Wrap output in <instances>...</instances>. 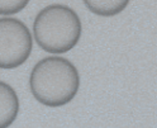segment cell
I'll list each match as a JSON object with an SVG mask.
<instances>
[{
    "instance_id": "6da1fadb",
    "label": "cell",
    "mask_w": 157,
    "mask_h": 128,
    "mask_svg": "<svg viewBox=\"0 0 157 128\" xmlns=\"http://www.w3.org/2000/svg\"><path fill=\"white\" fill-rule=\"evenodd\" d=\"M29 87L34 99L51 108L66 105L76 96L80 75L67 58L48 56L38 61L31 71Z\"/></svg>"
},
{
    "instance_id": "7a4b0ae2",
    "label": "cell",
    "mask_w": 157,
    "mask_h": 128,
    "mask_svg": "<svg viewBox=\"0 0 157 128\" xmlns=\"http://www.w3.org/2000/svg\"><path fill=\"white\" fill-rule=\"evenodd\" d=\"M82 32L77 13L63 4H51L37 14L33 22L36 43L50 53H65L78 43Z\"/></svg>"
},
{
    "instance_id": "3957f363",
    "label": "cell",
    "mask_w": 157,
    "mask_h": 128,
    "mask_svg": "<svg viewBox=\"0 0 157 128\" xmlns=\"http://www.w3.org/2000/svg\"><path fill=\"white\" fill-rule=\"evenodd\" d=\"M33 38L28 27L17 18H0V68L12 70L31 56Z\"/></svg>"
},
{
    "instance_id": "277c9868",
    "label": "cell",
    "mask_w": 157,
    "mask_h": 128,
    "mask_svg": "<svg viewBox=\"0 0 157 128\" xmlns=\"http://www.w3.org/2000/svg\"><path fill=\"white\" fill-rule=\"evenodd\" d=\"M19 112V99L13 87L0 81V128L10 127Z\"/></svg>"
},
{
    "instance_id": "5b68a950",
    "label": "cell",
    "mask_w": 157,
    "mask_h": 128,
    "mask_svg": "<svg viewBox=\"0 0 157 128\" xmlns=\"http://www.w3.org/2000/svg\"><path fill=\"white\" fill-rule=\"evenodd\" d=\"M89 10L99 17H114L122 13L129 0H82Z\"/></svg>"
},
{
    "instance_id": "8992f818",
    "label": "cell",
    "mask_w": 157,
    "mask_h": 128,
    "mask_svg": "<svg viewBox=\"0 0 157 128\" xmlns=\"http://www.w3.org/2000/svg\"><path fill=\"white\" fill-rule=\"evenodd\" d=\"M29 0H0V15H13L28 5Z\"/></svg>"
}]
</instances>
